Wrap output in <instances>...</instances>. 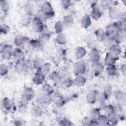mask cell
<instances>
[{"mask_svg": "<svg viewBox=\"0 0 126 126\" xmlns=\"http://www.w3.org/2000/svg\"><path fill=\"white\" fill-rule=\"evenodd\" d=\"M104 110L106 112V115L108 119L109 125H117L119 121V117L115 106L111 104L107 105Z\"/></svg>", "mask_w": 126, "mask_h": 126, "instance_id": "obj_1", "label": "cell"}, {"mask_svg": "<svg viewBox=\"0 0 126 126\" xmlns=\"http://www.w3.org/2000/svg\"><path fill=\"white\" fill-rule=\"evenodd\" d=\"M40 10L46 15L48 19L53 17L55 15V11L51 3L49 1L43 2L40 6Z\"/></svg>", "mask_w": 126, "mask_h": 126, "instance_id": "obj_2", "label": "cell"}, {"mask_svg": "<svg viewBox=\"0 0 126 126\" xmlns=\"http://www.w3.org/2000/svg\"><path fill=\"white\" fill-rule=\"evenodd\" d=\"M34 95L35 92L33 89L31 87H27L25 88L23 91L21 100L29 102L34 98Z\"/></svg>", "mask_w": 126, "mask_h": 126, "instance_id": "obj_3", "label": "cell"}, {"mask_svg": "<svg viewBox=\"0 0 126 126\" xmlns=\"http://www.w3.org/2000/svg\"><path fill=\"white\" fill-rule=\"evenodd\" d=\"M97 2V1H96ZM95 1H94L91 4L92 10L90 12V16L95 20H98L99 19L102 15V13L100 10L97 4Z\"/></svg>", "mask_w": 126, "mask_h": 126, "instance_id": "obj_4", "label": "cell"}, {"mask_svg": "<svg viewBox=\"0 0 126 126\" xmlns=\"http://www.w3.org/2000/svg\"><path fill=\"white\" fill-rule=\"evenodd\" d=\"M73 71L76 76L83 75L86 72V65L83 62H76L73 65Z\"/></svg>", "mask_w": 126, "mask_h": 126, "instance_id": "obj_5", "label": "cell"}, {"mask_svg": "<svg viewBox=\"0 0 126 126\" xmlns=\"http://www.w3.org/2000/svg\"><path fill=\"white\" fill-rule=\"evenodd\" d=\"M45 26V25H44L43 22L36 18L33 17L32 19V27L34 32L36 33H41L44 30Z\"/></svg>", "mask_w": 126, "mask_h": 126, "instance_id": "obj_6", "label": "cell"}, {"mask_svg": "<svg viewBox=\"0 0 126 126\" xmlns=\"http://www.w3.org/2000/svg\"><path fill=\"white\" fill-rule=\"evenodd\" d=\"M103 69L104 65L99 62L93 63L91 65L92 73L95 76L100 75L103 72Z\"/></svg>", "mask_w": 126, "mask_h": 126, "instance_id": "obj_7", "label": "cell"}, {"mask_svg": "<svg viewBox=\"0 0 126 126\" xmlns=\"http://www.w3.org/2000/svg\"><path fill=\"white\" fill-rule=\"evenodd\" d=\"M46 26H45L43 31L39 33L38 39L44 44L46 43L49 40L51 37V32L47 28Z\"/></svg>", "mask_w": 126, "mask_h": 126, "instance_id": "obj_8", "label": "cell"}, {"mask_svg": "<svg viewBox=\"0 0 126 126\" xmlns=\"http://www.w3.org/2000/svg\"><path fill=\"white\" fill-rule=\"evenodd\" d=\"M0 56L4 60H8L13 56V52L9 45H6L3 46L0 51Z\"/></svg>", "mask_w": 126, "mask_h": 126, "instance_id": "obj_9", "label": "cell"}, {"mask_svg": "<svg viewBox=\"0 0 126 126\" xmlns=\"http://www.w3.org/2000/svg\"><path fill=\"white\" fill-rule=\"evenodd\" d=\"M52 100L53 101L55 105L58 107L63 106L66 102L65 99L60 94H55V93L51 96Z\"/></svg>", "mask_w": 126, "mask_h": 126, "instance_id": "obj_10", "label": "cell"}, {"mask_svg": "<svg viewBox=\"0 0 126 126\" xmlns=\"http://www.w3.org/2000/svg\"><path fill=\"white\" fill-rule=\"evenodd\" d=\"M29 41V40L28 37L21 34L17 35L14 39L15 45L18 47H23Z\"/></svg>", "mask_w": 126, "mask_h": 126, "instance_id": "obj_11", "label": "cell"}, {"mask_svg": "<svg viewBox=\"0 0 126 126\" xmlns=\"http://www.w3.org/2000/svg\"><path fill=\"white\" fill-rule=\"evenodd\" d=\"M13 57L16 61H24L26 60V55L24 52L19 47H17L14 50Z\"/></svg>", "mask_w": 126, "mask_h": 126, "instance_id": "obj_12", "label": "cell"}, {"mask_svg": "<svg viewBox=\"0 0 126 126\" xmlns=\"http://www.w3.org/2000/svg\"><path fill=\"white\" fill-rule=\"evenodd\" d=\"M1 109L3 111H10L14 106L12 100L7 97H4L1 100Z\"/></svg>", "mask_w": 126, "mask_h": 126, "instance_id": "obj_13", "label": "cell"}, {"mask_svg": "<svg viewBox=\"0 0 126 126\" xmlns=\"http://www.w3.org/2000/svg\"><path fill=\"white\" fill-rule=\"evenodd\" d=\"M45 76L40 72L37 70L34 74L32 77L33 83L36 85H40L43 84L45 81Z\"/></svg>", "mask_w": 126, "mask_h": 126, "instance_id": "obj_14", "label": "cell"}, {"mask_svg": "<svg viewBox=\"0 0 126 126\" xmlns=\"http://www.w3.org/2000/svg\"><path fill=\"white\" fill-rule=\"evenodd\" d=\"M98 92L95 90H91L86 95V101L90 104H93L97 102V94Z\"/></svg>", "mask_w": 126, "mask_h": 126, "instance_id": "obj_15", "label": "cell"}, {"mask_svg": "<svg viewBox=\"0 0 126 126\" xmlns=\"http://www.w3.org/2000/svg\"><path fill=\"white\" fill-rule=\"evenodd\" d=\"M24 10L25 14L30 15L31 17L34 16L37 11L35 10V6L34 4L31 2L27 3L24 5Z\"/></svg>", "mask_w": 126, "mask_h": 126, "instance_id": "obj_16", "label": "cell"}, {"mask_svg": "<svg viewBox=\"0 0 126 126\" xmlns=\"http://www.w3.org/2000/svg\"><path fill=\"white\" fill-rule=\"evenodd\" d=\"M118 59V57L114 55L110 52H108L105 55L104 58V63L108 65L110 64H115L117 60Z\"/></svg>", "mask_w": 126, "mask_h": 126, "instance_id": "obj_17", "label": "cell"}, {"mask_svg": "<svg viewBox=\"0 0 126 126\" xmlns=\"http://www.w3.org/2000/svg\"><path fill=\"white\" fill-rule=\"evenodd\" d=\"M36 101L39 104L45 105L49 104L52 101V99L50 95L42 93L38 96Z\"/></svg>", "mask_w": 126, "mask_h": 126, "instance_id": "obj_18", "label": "cell"}, {"mask_svg": "<svg viewBox=\"0 0 126 126\" xmlns=\"http://www.w3.org/2000/svg\"><path fill=\"white\" fill-rule=\"evenodd\" d=\"M89 57L90 61L92 63H96L99 62L100 59V54L99 52L96 49H94L91 50V51L89 53Z\"/></svg>", "mask_w": 126, "mask_h": 126, "instance_id": "obj_19", "label": "cell"}, {"mask_svg": "<svg viewBox=\"0 0 126 126\" xmlns=\"http://www.w3.org/2000/svg\"><path fill=\"white\" fill-rule=\"evenodd\" d=\"M122 49L120 45L116 43H113L109 46V52H111L114 55L118 56L122 53Z\"/></svg>", "mask_w": 126, "mask_h": 126, "instance_id": "obj_20", "label": "cell"}, {"mask_svg": "<svg viewBox=\"0 0 126 126\" xmlns=\"http://www.w3.org/2000/svg\"><path fill=\"white\" fill-rule=\"evenodd\" d=\"M29 45L33 49L40 50L42 48L43 44L37 38L32 39L29 40Z\"/></svg>", "mask_w": 126, "mask_h": 126, "instance_id": "obj_21", "label": "cell"}, {"mask_svg": "<svg viewBox=\"0 0 126 126\" xmlns=\"http://www.w3.org/2000/svg\"><path fill=\"white\" fill-rule=\"evenodd\" d=\"M87 78L83 75L76 76L75 78L73 80V84L78 87L83 86L86 83Z\"/></svg>", "mask_w": 126, "mask_h": 126, "instance_id": "obj_22", "label": "cell"}, {"mask_svg": "<svg viewBox=\"0 0 126 126\" xmlns=\"http://www.w3.org/2000/svg\"><path fill=\"white\" fill-rule=\"evenodd\" d=\"M31 114L34 118H38L42 115L43 111L42 108L39 106H33L30 110Z\"/></svg>", "mask_w": 126, "mask_h": 126, "instance_id": "obj_23", "label": "cell"}, {"mask_svg": "<svg viewBox=\"0 0 126 126\" xmlns=\"http://www.w3.org/2000/svg\"><path fill=\"white\" fill-rule=\"evenodd\" d=\"M81 25L84 29H87L92 25L91 18L89 15H84L81 20Z\"/></svg>", "mask_w": 126, "mask_h": 126, "instance_id": "obj_24", "label": "cell"}, {"mask_svg": "<svg viewBox=\"0 0 126 126\" xmlns=\"http://www.w3.org/2000/svg\"><path fill=\"white\" fill-rule=\"evenodd\" d=\"M126 39V35L121 32H117L113 35V39L114 43L120 44L123 42Z\"/></svg>", "mask_w": 126, "mask_h": 126, "instance_id": "obj_25", "label": "cell"}, {"mask_svg": "<svg viewBox=\"0 0 126 126\" xmlns=\"http://www.w3.org/2000/svg\"><path fill=\"white\" fill-rule=\"evenodd\" d=\"M87 54L86 49L82 46L77 47L75 51V55L77 59H81L83 58Z\"/></svg>", "mask_w": 126, "mask_h": 126, "instance_id": "obj_26", "label": "cell"}, {"mask_svg": "<svg viewBox=\"0 0 126 126\" xmlns=\"http://www.w3.org/2000/svg\"><path fill=\"white\" fill-rule=\"evenodd\" d=\"M49 78L51 81H52L54 83L59 84L61 83L62 81V77L60 74L57 71H53L49 75Z\"/></svg>", "mask_w": 126, "mask_h": 126, "instance_id": "obj_27", "label": "cell"}, {"mask_svg": "<svg viewBox=\"0 0 126 126\" xmlns=\"http://www.w3.org/2000/svg\"><path fill=\"white\" fill-rule=\"evenodd\" d=\"M120 11L115 6H110L108 7V15L111 19H117Z\"/></svg>", "mask_w": 126, "mask_h": 126, "instance_id": "obj_28", "label": "cell"}, {"mask_svg": "<svg viewBox=\"0 0 126 126\" xmlns=\"http://www.w3.org/2000/svg\"><path fill=\"white\" fill-rule=\"evenodd\" d=\"M51 64L49 63H45L37 70L40 72L45 77L50 73Z\"/></svg>", "mask_w": 126, "mask_h": 126, "instance_id": "obj_29", "label": "cell"}, {"mask_svg": "<svg viewBox=\"0 0 126 126\" xmlns=\"http://www.w3.org/2000/svg\"><path fill=\"white\" fill-rule=\"evenodd\" d=\"M65 27L69 28L71 27L74 22V20L73 17L71 15H65L63 18V20L62 21Z\"/></svg>", "mask_w": 126, "mask_h": 126, "instance_id": "obj_30", "label": "cell"}, {"mask_svg": "<svg viewBox=\"0 0 126 126\" xmlns=\"http://www.w3.org/2000/svg\"><path fill=\"white\" fill-rule=\"evenodd\" d=\"M54 28L56 33L58 34L63 33V32L65 28V26L62 21L58 20L55 23Z\"/></svg>", "mask_w": 126, "mask_h": 126, "instance_id": "obj_31", "label": "cell"}, {"mask_svg": "<svg viewBox=\"0 0 126 126\" xmlns=\"http://www.w3.org/2000/svg\"><path fill=\"white\" fill-rule=\"evenodd\" d=\"M55 56L60 60V61H63L66 59V51L65 49L60 48H58L56 51Z\"/></svg>", "mask_w": 126, "mask_h": 126, "instance_id": "obj_32", "label": "cell"}, {"mask_svg": "<svg viewBox=\"0 0 126 126\" xmlns=\"http://www.w3.org/2000/svg\"><path fill=\"white\" fill-rule=\"evenodd\" d=\"M106 72L110 76H115L118 74L117 68L115 64L107 65Z\"/></svg>", "mask_w": 126, "mask_h": 126, "instance_id": "obj_33", "label": "cell"}, {"mask_svg": "<svg viewBox=\"0 0 126 126\" xmlns=\"http://www.w3.org/2000/svg\"><path fill=\"white\" fill-rule=\"evenodd\" d=\"M94 34L96 38V40L98 42H102L105 35V32L104 30L99 28L94 31Z\"/></svg>", "mask_w": 126, "mask_h": 126, "instance_id": "obj_34", "label": "cell"}, {"mask_svg": "<svg viewBox=\"0 0 126 126\" xmlns=\"http://www.w3.org/2000/svg\"><path fill=\"white\" fill-rule=\"evenodd\" d=\"M56 42L59 45H63L67 43V38L66 35L63 33L57 34L55 38Z\"/></svg>", "mask_w": 126, "mask_h": 126, "instance_id": "obj_35", "label": "cell"}, {"mask_svg": "<svg viewBox=\"0 0 126 126\" xmlns=\"http://www.w3.org/2000/svg\"><path fill=\"white\" fill-rule=\"evenodd\" d=\"M112 93L113 89L111 85L109 83L106 84L104 86L103 93L107 99L111 96V95L112 94Z\"/></svg>", "mask_w": 126, "mask_h": 126, "instance_id": "obj_36", "label": "cell"}, {"mask_svg": "<svg viewBox=\"0 0 126 126\" xmlns=\"http://www.w3.org/2000/svg\"><path fill=\"white\" fill-rule=\"evenodd\" d=\"M44 63L45 62L43 59L39 57H37L32 61L33 68L38 70Z\"/></svg>", "mask_w": 126, "mask_h": 126, "instance_id": "obj_37", "label": "cell"}, {"mask_svg": "<svg viewBox=\"0 0 126 126\" xmlns=\"http://www.w3.org/2000/svg\"><path fill=\"white\" fill-rule=\"evenodd\" d=\"M41 90L43 93L49 95L50 96L54 93V89L49 84H44L42 86Z\"/></svg>", "mask_w": 126, "mask_h": 126, "instance_id": "obj_38", "label": "cell"}, {"mask_svg": "<svg viewBox=\"0 0 126 126\" xmlns=\"http://www.w3.org/2000/svg\"><path fill=\"white\" fill-rule=\"evenodd\" d=\"M96 120L98 126H109V121L107 115L100 114Z\"/></svg>", "mask_w": 126, "mask_h": 126, "instance_id": "obj_39", "label": "cell"}, {"mask_svg": "<svg viewBox=\"0 0 126 126\" xmlns=\"http://www.w3.org/2000/svg\"><path fill=\"white\" fill-rule=\"evenodd\" d=\"M116 99L120 102H125L126 98V93L121 90H118L115 94Z\"/></svg>", "mask_w": 126, "mask_h": 126, "instance_id": "obj_40", "label": "cell"}, {"mask_svg": "<svg viewBox=\"0 0 126 126\" xmlns=\"http://www.w3.org/2000/svg\"><path fill=\"white\" fill-rule=\"evenodd\" d=\"M32 17L28 14H25L23 15L21 19V24L25 27L29 26L32 22Z\"/></svg>", "mask_w": 126, "mask_h": 126, "instance_id": "obj_41", "label": "cell"}, {"mask_svg": "<svg viewBox=\"0 0 126 126\" xmlns=\"http://www.w3.org/2000/svg\"><path fill=\"white\" fill-rule=\"evenodd\" d=\"M14 69L15 72L17 73H21L24 71L23 65V61H16L14 65Z\"/></svg>", "mask_w": 126, "mask_h": 126, "instance_id": "obj_42", "label": "cell"}, {"mask_svg": "<svg viewBox=\"0 0 126 126\" xmlns=\"http://www.w3.org/2000/svg\"><path fill=\"white\" fill-rule=\"evenodd\" d=\"M34 17L43 23H44L47 19H48L46 15L44 14L43 12H42L40 10H38L37 11V12L34 16Z\"/></svg>", "mask_w": 126, "mask_h": 126, "instance_id": "obj_43", "label": "cell"}, {"mask_svg": "<svg viewBox=\"0 0 126 126\" xmlns=\"http://www.w3.org/2000/svg\"><path fill=\"white\" fill-rule=\"evenodd\" d=\"M0 7L2 12L4 14L7 13L9 9L10 4L8 1L5 0H1L0 1Z\"/></svg>", "mask_w": 126, "mask_h": 126, "instance_id": "obj_44", "label": "cell"}, {"mask_svg": "<svg viewBox=\"0 0 126 126\" xmlns=\"http://www.w3.org/2000/svg\"><path fill=\"white\" fill-rule=\"evenodd\" d=\"M61 86L64 89H67L73 85V80L70 78H66L61 82Z\"/></svg>", "mask_w": 126, "mask_h": 126, "instance_id": "obj_45", "label": "cell"}, {"mask_svg": "<svg viewBox=\"0 0 126 126\" xmlns=\"http://www.w3.org/2000/svg\"><path fill=\"white\" fill-rule=\"evenodd\" d=\"M100 111L99 108H93L90 112V118L91 119L96 120L100 115Z\"/></svg>", "mask_w": 126, "mask_h": 126, "instance_id": "obj_46", "label": "cell"}, {"mask_svg": "<svg viewBox=\"0 0 126 126\" xmlns=\"http://www.w3.org/2000/svg\"><path fill=\"white\" fill-rule=\"evenodd\" d=\"M102 42L105 46H109L110 45L114 43L113 35L105 34Z\"/></svg>", "mask_w": 126, "mask_h": 126, "instance_id": "obj_47", "label": "cell"}, {"mask_svg": "<svg viewBox=\"0 0 126 126\" xmlns=\"http://www.w3.org/2000/svg\"><path fill=\"white\" fill-rule=\"evenodd\" d=\"M24 71H29L33 68L32 61L30 59H27L23 61Z\"/></svg>", "mask_w": 126, "mask_h": 126, "instance_id": "obj_48", "label": "cell"}, {"mask_svg": "<svg viewBox=\"0 0 126 126\" xmlns=\"http://www.w3.org/2000/svg\"><path fill=\"white\" fill-rule=\"evenodd\" d=\"M97 41L96 40H94L93 38H90L88 39L87 41V46L88 48L90 49L93 50L94 49H96V47L97 46Z\"/></svg>", "mask_w": 126, "mask_h": 126, "instance_id": "obj_49", "label": "cell"}, {"mask_svg": "<svg viewBox=\"0 0 126 126\" xmlns=\"http://www.w3.org/2000/svg\"><path fill=\"white\" fill-rule=\"evenodd\" d=\"M116 32H121L124 27L125 26V24H124L119 21H116L114 22L112 24Z\"/></svg>", "mask_w": 126, "mask_h": 126, "instance_id": "obj_50", "label": "cell"}, {"mask_svg": "<svg viewBox=\"0 0 126 126\" xmlns=\"http://www.w3.org/2000/svg\"><path fill=\"white\" fill-rule=\"evenodd\" d=\"M10 31V27L5 24H1L0 26V32L1 34H7Z\"/></svg>", "mask_w": 126, "mask_h": 126, "instance_id": "obj_51", "label": "cell"}, {"mask_svg": "<svg viewBox=\"0 0 126 126\" xmlns=\"http://www.w3.org/2000/svg\"><path fill=\"white\" fill-rule=\"evenodd\" d=\"M58 123L62 126H71L72 125V122L67 118L62 117L60 118L58 120Z\"/></svg>", "mask_w": 126, "mask_h": 126, "instance_id": "obj_52", "label": "cell"}, {"mask_svg": "<svg viewBox=\"0 0 126 126\" xmlns=\"http://www.w3.org/2000/svg\"><path fill=\"white\" fill-rule=\"evenodd\" d=\"M9 71L8 66L4 63H1L0 65V74L1 76L6 75Z\"/></svg>", "mask_w": 126, "mask_h": 126, "instance_id": "obj_53", "label": "cell"}, {"mask_svg": "<svg viewBox=\"0 0 126 126\" xmlns=\"http://www.w3.org/2000/svg\"><path fill=\"white\" fill-rule=\"evenodd\" d=\"M105 32V34L111 35H113V34L116 32L112 24L110 25H108L106 27Z\"/></svg>", "mask_w": 126, "mask_h": 126, "instance_id": "obj_54", "label": "cell"}, {"mask_svg": "<svg viewBox=\"0 0 126 126\" xmlns=\"http://www.w3.org/2000/svg\"><path fill=\"white\" fill-rule=\"evenodd\" d=\"M62 7L65 10L68 9L71 5V1L70 0H62L60 1Z\"/></svg>", "mask_w": 126, "mask_h": 126, "instance_id": "obj_55", "label": "cell"}, {"mask_svg": "<svg viewBox=\"0 0 126 126\" xmlns=\"http://www.w3.org/2000/svg\"><path fill=\"white\" fill-rule=\"evenodd\" d=\"M117 19L118 20V21H119L124 24H125L126 19V13L124 12H122L120 11L118 14V17L117 18Z\"/></svg>", "mask_w": 126, "mask_h": 126, "instance_id": "obj_56", "label": "cell"}, {"mask_svg": "<svg viewBox=\"0 0 126 126\" xmlns=\"http://www.w3.org/2000/svg\"><path fill=\"white\" fill-rule=\"evenodd\" d=\"M13 124L15 126H21L26 125V122L20 118H17L13 121Z\"/></svg>", "mask_w": 126, "mask_h": 126, "instance_id": "obj_57", "label": "cell"}, {"mask_svg": "<svg viewBox=\"0 0 126 126\" xmlns=\"http://www.w3.org/2000/svg\"><path fill=\"white\" fill-rule=\"evenodd\" d=\"M107 100L104 94L102 93H98L97 94V102H98L99 103L105 102Z\"/></svg>", "mask_w": 126, "mask_h": 126, "instance_id": "obj_58", "label": "cell"}, {"mask_svg": "<svg viewBox=\"0 0 126 126\" xmlns=\"http://www.w3.org/2000/svg\"><path fill=\"white\" fill-rule=\"evenodd\" d=\"M91 120V119L90 118V117H85L82 120V122H81V124L83 126H89Z\"/></svg>", "mask_w": 126, "mask_h": 126, "instance_id": "obj_59", "label": "cell"}, {"mask_svg": "<svg viewBox=\"0 0 126 126\" xmlns=\"http://www.w3.org/2000/svg\"><path fill=\"white\" fill-rule=\"evenodd\" d=\"M120 70H121V72L122 75L124 76H126V65L125 63L121 65V66L120 67Z\"/></svg>", "mask_w": 126, "mask_h": 126, "instance_id": "obj_60", "label": "cell"}, {"mask_svg": "<svg viewBox=\"0 0 126 126\" xmlns=\"http://www.w3.org/2000/svg\"><path fill=\"white\" fill-rule=\"evenodd\" d=\"M98 126L97 120L94 119H91L89 126Z\"/></svg>", "mask_w": 126, "mask_h": 126, "instance_id": "obj_61", "label": "cell"}]
</instances>
